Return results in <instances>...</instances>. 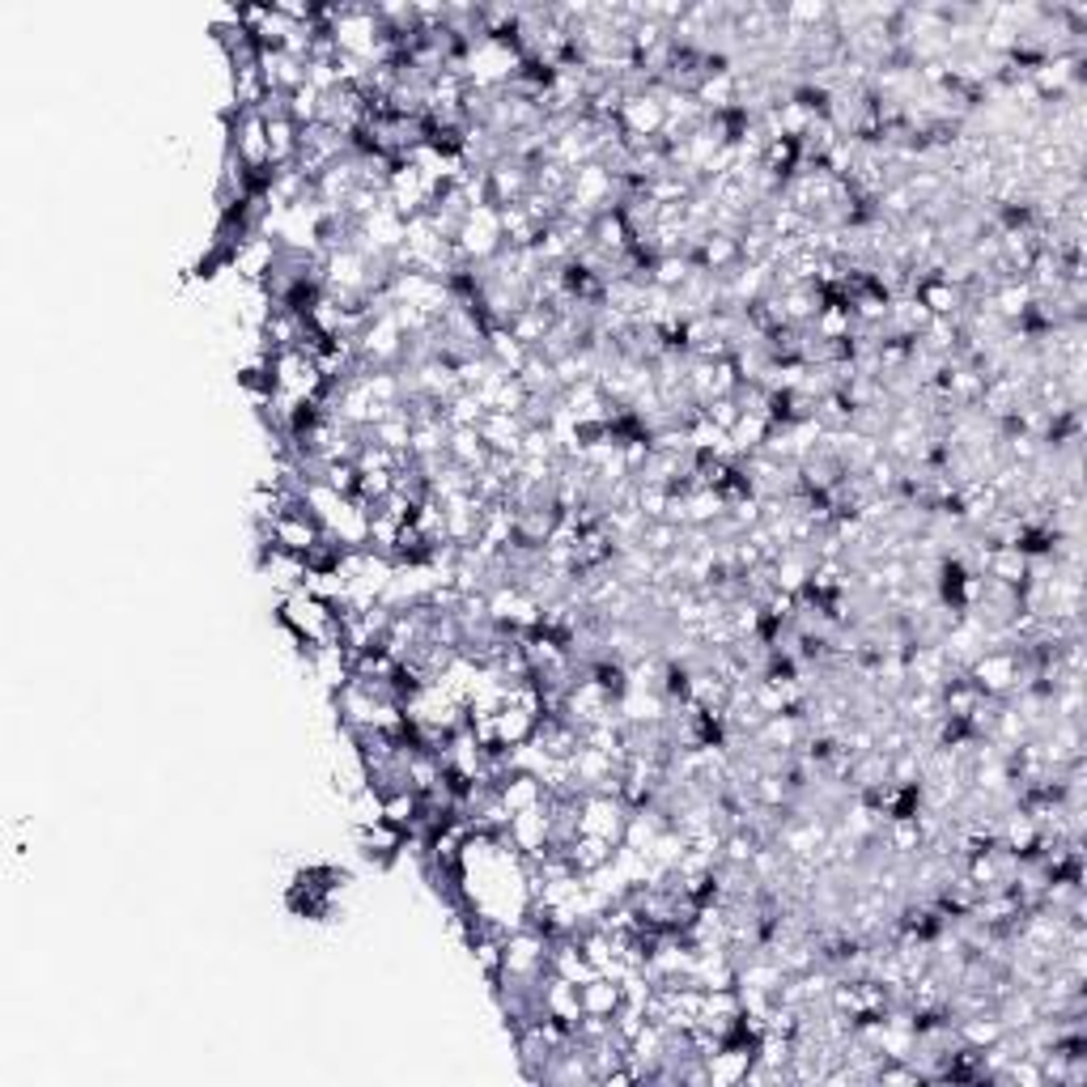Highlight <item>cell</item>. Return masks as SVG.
Wrapping results in <instances>:
<instances>
[{
	"label": "cell",
	"mask_w": 1087,
	"mask_h": 1087,
	"mask_svg": "<svg viewBox=\"0 0 1087 1087\" xmlns=\"http://www.w3.org/2000/svg\"><path fill=\"white\" fill-rule=\"evenodd\" d=\"M582 994V1016H616V1007L625 1002V990H620V982L616 977H604V973H595L591 982H582L578 986Z\"/></svg>",
	"instance_id": "obj_4"
},
{
	"label": "cell",
	"mask_w": 1087,
	"mask_h": 1087,
	"mask_svg": "<svg viewBox=\"0 0 1087 1087\" xmlns=\"http://www.w3.org/2000/svg\"><path fill=\"white\" fill-rule=\"evenodd\" d=\"M497 795L506 803V811H531V807H540L544 803V782L540 773H527V769H511L506 777H502V786H497Z\"/></svg>",
	"instance_id": "obj_3"
},
{
	"label": "cell",
	"mask_w": 1087,
	"mask_h": 1087,
	"mask_svg": "<svg viewBox=\"0 0 1087 1087\" xmlns=\"http://www.w3.org/2000/svg\"><path fill=\"white\" fill-rule=\"evenodd\" d=\"M986 578H998V582L1023 586V578H1028V552H1020V548H990Z\"/></svg>",
	"instance_id": "obj_6"
},
{
	"label": "cell",
	"mask_w": 1087,
	"mask_h": 1087,
	"mask_svg": "<svg viewBox=\"0 0 1087 1087\" xmlns=\"http://www.w3.org/2000/svg\"><path fill=\"white\" fill-rule=\"evenodd\" d=\"M489 357L506 370V374H518L523 366H527V357H531V349L527 345H518L511 336V327H489Z\"/></svg>",
	"instance_id": "obj_5"
},
{
	"label": "cell",
	"mask_w": 1087,
	"mask_h": 1087,
	"mask_svg": "<svg viewBox=\"0 0 1087 1087\" xmlns=\"http://www.w3.org/2000/svg\"><path fill=\"white\" fill-rule=\"evenodd\" d=\"M625 825H629V807L616 799V795H582V803H578V829L582 832L608 837V841L620 845Z\"/></svg>",
	"instance_id": "obj_1"
},
{
	"label": "cell",
	"mask_w": 1087,
	"mask_h": 1087,
	"mask_svg": "<svg viewBox=\"0 0 1087 1087\" xmlns=\"http://www.w3.org/2000/svg\"><path fill=\"white\" fill-rule=\"evenodd\" d=\"M616 841H608V837H595V832H578L574 841H570V863H574V871L578 875H599V871H608L612 863H616Z\"/></svg>",
	"instance_id": "obj_2"
},
{
	"label": "cell",
	"mask_w": 1087,
	"mask_h": 1087,
	"mask_svg": "<svg viewBox=\"0 0 1087 1087\" xmlns=\"http://www.w3.org/2000/svg\"><path fill=\"white\" fill-rule=\"evenodd\" d=\"M638 544L646 552H654V557H668L675 544H680V527L668 523V518H654V523H646V531H641Z\"/></svg>",
	"instance_id": "obj_7"
}]
</instances>
